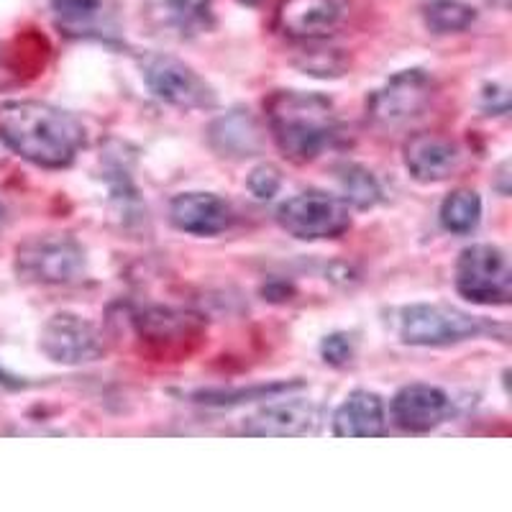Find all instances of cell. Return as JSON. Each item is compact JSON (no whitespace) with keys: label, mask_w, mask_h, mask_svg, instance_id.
Wrapping results in <instances>:
<instances>
[{"label":"cell","mask_w":512,"mask_h":512,"mask_svg":"<svg viewBox=\"0 0 512 512\" xmlns=\"http://www.w3.org/2000/svg\"><path fill=\"white\" fill-rule=\"evenodd\" d=\"M0 141L26 162L44 169L75 164L85 149V126L75 113L41 100L0 103Z\"/></svg>","instance_id":"6da1fadb"},{"label":"cell","mask_w":512,"mask_h":512,"mask_svg":"<svg viewBox=\"0 0 512 512\" xmlns=\"http://www.w3.org/2000/svg\"><path fill=\"white\" fill-rule=\"evenodd\" d=\"M267 121L280 152L292 162H313L338 139L341 121L320 93L280 90L267 100Z\"/></svg>","instance_id":"7a4b0ae2"},{"label":"cell","mask_w":512,"mask_h":512,"mask_svg":"<svg viewBox=\"0 0 512 512\" xmlns=\"http://www.w3.org/2000/svg\"><path fill=\"white\" fill-rule=\"evenodd\" d=\"M397 338L408 346H425V349H441L472 341L479 336H495L500 333L507 341V328L489 323L479 315L466 313L446 303H413L397 310L395 320Z\"/></svg>","instance_id":"3957f363"},{"label":"cell","mask_w":512,"mask_h":512,"mask_svg":"<svg viewBox=\"0 0 512 512\" xmlns=\"http://www.w3.org/2000/svg\"><path fill=\"white\" fill-rule=\"evenodd\" d=\"M88 269V256L77 239L67 233L31 236L16 249V272L34 285H70Z\"/></svg>","instance_id":"277c9868"},{"label":"cell","mask_w":512,"mask_h":512,"mask_svg":"<svg viewBox=\"0 0 512 512\" xmlns=\"http://www.w3.org/2000/svg\"><path fill=\"white\" fill-rule=\"evenodd\" d=\"M456 290L474 305H510L512 269L505 251L495 244L466 246L456 262Z\"/></svg>","instance_id":"5b68a950"},{"label":"cell","mask_w":512,"mask_h":512,"mask_svg":"<svg viewBox=\"0 0 512 512\" xmlns=\"http://www.w3.org/2000/svg\"><path fill=\"white\" fill-rule=\"evenodd\" d=\"M141 75L154 98L180 111H210L218 105L216 90L182 59L169 54H144Z\"/></svg>","instance_id":"8992f818"},{"label":"cell","mask_w":512,"mask_h":512,"mask_svg":"<svg viewBox=\"0 0 512 512\" xmlns=\"http://www.w3.org/2000/svg\"><path fill=\"white\" fill-rule=\"evenodd\" d=\"M277 223L300 241L338 239L351 228V213L338 195L308 190L277 208Z\"/></svg>","instance_id":"52a82bcc"},{"label":"cell","mask_w":512,"mask_h":512,"mask_svg":"<svg viewBox=\"0 0 512 512\" xmlns=\"http://www.w3.org/2000/svg\"><path fill=\"white\" fill-rule=\"evenodd\" d=\"M436 82L425 70H402L369 98L367 111L377 126L400 128L423 116L431 105Z\"/></svg>","instance_id":"ba28073f"},{"label":"cell","mask_w":512,"mask_h":512,"mask_svg":"<svg viewBox=\"0 0 512 512\" xmlns=\"http://www.w3.org/2000/svg\"><path fill=\"white\" fill-rule=\"evenodd\" d=\"M39 349L49 361L64 367H80L103 359L105 341L95 323L75 313H57L44 323Z\"/></svg>","instance_id":"9c48e42d"},{"label":"cell","mask_w":512,"mask_h":512,"mask_svg":"<svg viewBox=\"0 0 512 512\" xmlns=\"http://www.w3.org/2000/svg\"><path fill=\"white\" fill-rule=\"evenodd\" d=\"M351 0H280L274 26L295 41H323L349 18Z\"/></svg>","instance_id":"30bf717a"},{"label":"cell","mask_w":512,"mask_h":512,"mask_svg":"<svg viewBox=\"0 0 512 512\" xmlns=\"http://www.w3.org/2000/svg\"><path fill=\"white\" fill-rule=\"evenodd\" d=\"M323 410L305 397H272L264 408L246 418L244 433L256 438H300L313 436L320 428Z\"/></svg>","instance_id":"8fae6325"},{"label":"cell","mask_w":512,"mask_h":512,"mask_svg":"<svg viewBox=\"0 0 512 512\" xmlns=\"http://www.w3.org/2000/svg\"><path fill=\"white\" fill-rule=\"evenodd\" d=\"M136 336L141 344L154 349L162 356L187 354V344L203 338V320L192 313L172 308H144L134 313Z\"/></svg>","instance_id":"7c38bea8"},{"label":"cell","mask_w":512,"mask_h":512,"mask_svg":"<svg viewBox=\"0 0 512 512\" xmlns=\"http://www.w3.org/2000/svg\"><path fill=\"white\" fill-rule=\"evenodd\" d=\"M451 415L454 402L433 384H408L392 397V420L405 433H431Z\"/></svg>","instance_id":"4fadbf2b"},{"label":"cell","mask_w":512,"mask_h":512,"mask_svg":"<svg viewBox=\"0 0 512 512\" xmlns=\"http://www.w3.org/2000/svg\"><path fill=\"white\" fill-rule=\"evenodd\" d=\"M169 221L190 236H218L233 223V208L213 192H182L169 203Z\"/></svg>","instance_id":"5bb4252c"},{"label":"cell","mask_w":512,"mask_h":512,"mask_svg":"<svg viewBox=\"0 0 512 512\" xmlns=\"http://www.w3.org/2000/svg\"><path fill=\"white\" fill-rule=\"evenodd\" d=\"M402 157H405V167H408L410 177L423 182V185L448 180L461 164L459 146L451 139H446V136L438 134L410 136L405 141Z\"/></svg>","instance_id":"9a60e30c"},{"label":"cell","mask_w":512,"mask_h":512,"mask_svg":"<svg viewBox=\"0 0 512 512\" xmlns=\"http://www.w3.org/2000/svg\"><path fill=\"white\" fill-rule=\"evenodd\" d=\"M387 433V410L377 392L354 390L333 413L336 438H382Z\"/></svg>","instance_id":"2e32d148"},{"label":"cell","mask_w":512,"mask_h":512,"mask_svg":"<svg viewBox=\"0 0 512 512\" xmlns=\"http://www.w3.org/2000/svg\"><path fill=\"white\" fill-rule=\"evenodd\" d=\"M262 144V128H259L256 118L249 111H244V108H236V111L226 113V116H221L210 126V146L221 157H256V154L262 152Z\"/></svg>","instance_id":"e0dca14e"},{"label":"cell","mask_w":512,"mask_h":512,"mask_svg":"<svg viewBox=\"0 0 512 512\" xmlns=\"http://www.w3.org/2000/svg\"><path fill=\"white\" fill-rule=\"evenodd\" d=\"M305 382L295 379V382H269V384H251V387H239V390H200L192 395V400L198 405H208V408H236L244 402L256 400H272V397L290 395L295 390H303Z\"/></svg>","instance_id":"ac0fdd59"},{"label":"cell","mask_w":512,"mask_h":512,"mask_svg":"<svg viewBox=\"0 0 512 512\" xmlns=\"http://www.w3.org/2000/svg\"><path fill=\"white\" fill-rule=\"evenodd\" d=\"M333 175H336L338 190H341L338 198L344 200L346 205L367 210L374 208V205L382 200V185H379V180L367 167H361V164L354 162H344L333 169Z\"/></svg>","instance_id":"d6986e66"},{"label":"cell","mask_w":512,"mask_h":512,"mask_svg":"<svg viewBox=\"0 0 512 512\" xmlns=\"http://www.w3.org/2000/svg\"><path fill=\"white\" fill-rule=\"evenodd\" d=\"M59 29L70 36H90L103 18V0H52Z\"/></svg>","instance_id":"ffe728a7"},{"label":"cell","mask_w":512,"mask_h":512,"mask_svg":"<svg viewBox=\"0 0 512 512\" xmlns=\"http://www.w3.org/2000/svg\"><path fill=\"white\" fill-rule=\"evenodd\" d=\"M438 218H441V226L448 233L466 236V233H472L479 226V221H482V198L474 190L451 192L441 203Z\"/></svg>","instance_id":"44dd1931"},{"label":"cell","mask_w":512,"mask_h":512,"mask_svg":"<svg viewBox=\"0 0 512 512\" xmlns=\"http://www.w3.org/2000/svg\"><path fill=\"white\" fill-rule=\"evenodd\" d=\"M423 21L433 34H459L477 21V11L461 0H433L423 8Z\"/></svg>","instance_id":"7402d4cb"},{"label":"cell","mask_w":512,"mask_h":512,"mask_svg":"<svg viewBox=\"0 0 512 512\" xmlns=\"http://www.w3.org/2000/svg\"><path fill=\"white\" fill-rule=\"evenodd\" d=\"M169 13L182 34H203L213 26V0H169Z\"/></svg>","instance_id":"603a6c76"},{"label":"cell","mask_w":512,"mask_h":512,"mask_svg":"<svg viewBox=\"0 0 512 512\" xmlns=\"http://www.w3.org/2000/svg\"><path fill=\"white\" fill-rule=\"evenodd\" d=\"M297 64L305 75L315 77H341L346 72V59L338 49H308Z\"/></svg>","instance_id":"cb8c5ba5"},{"label":"cell","mask_w":512,"mask_h":512,"mask_svg":"<svg viewBox=\"0 0 512 512\" xmlns=\"http://www.w3.org/2000/svg\"><path fill=\"white\" fill-rule=\"evenodd\" d=\"M354 354H356V338L351 336V333L338 331L320 341V356H323V361L331 364V367H346V364L354 361Z\"/></svg>","instance_id":"d4e9b609"},{"label":"cell","mask_w":512,"mask_h":512,"mask_svg":"<svg viewBox=\"0 0 512 512\" xmlns=\"http://www.w3.org/2000/svg\"><path fill=\"white\" fill-rule=\"evenodd\" d=\"M246 185H249V190L254 198L272 200L282 187V172L274 167V164H259V167L251 169V175H249V180H246Z\"/></svg>","instance_id":"484cf974"},{"label":"cell","mask_w":512,"mask_h":512,"mask_svg":"<svg viewBox=\"0 0 512 512\" xmlns=\"http://www.w3.org/2000/svg\"><path fill=\"white\" fill-rule=\"evenodd\" d=\"M482 111L487 116H507L510 113V90L507 85H487L482 93Z\"/></svg>","instance_id":"4316f807"},{"label":"cell","mask_w":512,"mask_h":512,"mask_svg":"<svg viewBox=\"0 0 512 512\" xmlns=\"http://www.w3.org/2000/svg\"><path fill=\"white\" fill-rule=\"evenodd\" d=\"M507 169H510V164H502V167H500V180L502 182H505L507 180V177H510V175H507ZM500 192H502V195H507V192H510V190H507V187L505 185H500Z\"/></svg>","instance_id":"83f0119b"},{"label":"cell","mask_w":512,"mask_h":512,"mask_svg":"<svg viewBox=\"0 0 512 512\" xmlns=\"http://www.w3.org/2000/svg\"><path fill=\"white\" fill-rule=\"evenodd\" d=\"M3 221H6V210H3V205H0V226H3Z\"/></svg>","instance_id":"f1b7e54d"},{"label":"cell","mask_w":512,"mask_h":512,"mask_svg":"<svg viewBox=\"0 0 512 512\" xmlns=\"http://www.w3.org/2000/svg\"><path fill=\"white\" fill-rule=\"evenodd\" d=\"M492 3H497V6H502V8H507V3H510V0H492Z\"/></svg>","instance_id":"f546056e"}]
</instances>
